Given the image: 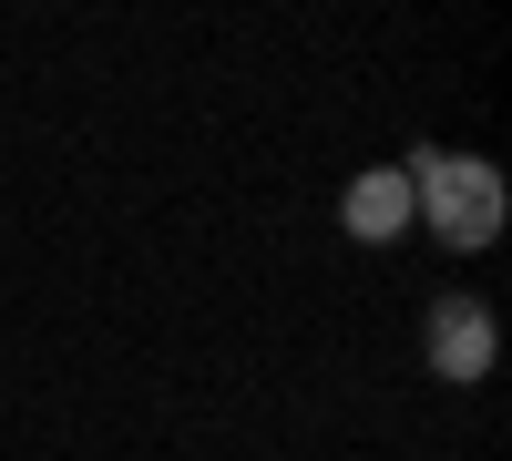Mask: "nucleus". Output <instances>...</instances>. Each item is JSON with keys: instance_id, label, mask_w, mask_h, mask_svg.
<instances>
[{"instance_id": "1", "label": "nucleus", "mask_w": 512, "mask_h": 461, "mask_svg": "<svg viewBox=\"0 0 512 461\" xmlns=\"http://www.w3.org/2000/svg\"><path fill=\"white\" fill-rule=\"evenodd\" d=\"M400 175H410V216H431L441 246H492L512 216L502 164H482V154H410Z\"/></svg>"}, {"instance_id": "2", "label": "nucleus", "mask_w": 512, "mask_h": 461, "mask_svg": "<svg viewBox=\"0 0 512 461\" xmlns=\"http://www.w3.org/2000/svg\"><path fill=\"white\" fill-rule=\"evenodd\" d=\"M431 369L441 380H482L492 369V308L482 298H441L431 308Z\"/></svg>"}, {"instance_id": "3", "label": "nucleus", "mask_w": 512, "mask_h": 461, "mask_svg": "<svg viewBox=\"0 0 512 461\" xmlns=\"http://www.w3.org/2000/svg\"><path fill=\"white\" fill-rule=\"evenodd\" d=\"M338 216H349V236H369V246H390L400 226H410V175L400 164H369V175L338 195Z\"/></svg>"}]
</instances>
